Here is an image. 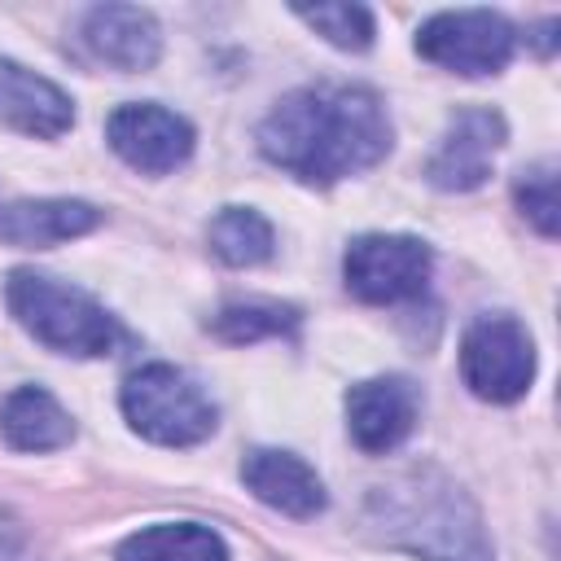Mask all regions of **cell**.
<instances>
[{"label": "cell", "instance_id": "cell-2", "mask_svg": "<svg viewBox=\"0 0 561 561\" xmlns=\"http://www.w3.org/2000/svg\"><path fill=\"white\" fill-rule=\"evenodd\" d=\"M364 526L421 561H495L482 513L469 491L434 465H412L377 482L364 504Z\"/></svg>", "mask_w": 561, "mask_h": 561}, {"label": "cell", "instance_id": "cell-15", "mask_svg": "<svg viewBox=\"0 0 561 561\" xmlns=\"http://www.w3.org/2000/svg\"><path fill=\"white\" fill-rule=\"evenodd\" d=\"M0 438L13 451H57L75 438V421L44 386H18L0 403Z\"/></svg>", "mask_w": 561, "mask_h": 561}, {"label": "cell", "instance_id": "cell-17", "mask_svg": "<svg viewBox=\"0 0 561 561\" xmlns=\"http://www.w3.org/2000/svg\"><path fill=\"white\" fill-rule=\"evenodd\" d=\"M206 241H210L215 259L228 267H254V263L272 259V250H276V232L254 206H224L210 219Z\"/></svg>", "mask_w": 561, "mask_h": 561}, {"label": "cell", "instance_id": "cell-8", "mask_svg": "<svg viewBox=\"0 0 561 561\" xmlns=\"http://www.w3.org/2000/svg\"><path fill=\"white\" fill-rule=\"evenodd\" d=\"M105 140L131 171H145V175H167L184 167L193 153V127L175 110L153 101L118 105L105 118Z\"/></svg>", "mask_w": 561, "mask_h": 561}, {"label": "cell", "instance_id": "cell-3", "mask_svg": "<svg viewBox=\"0 0 561 561\" xmlns=\"http://www.w3.org/2000/svg\"><path fill=\"white\" fill-rule=\"evenodd\" d=\"M4 302L13 311V320L48 351L57 355H75V359H96L110 355L123 342L118 320L83 289L35 272V267H18L4 280Z\"/></svg>", "mask_w": 561, "mask_h": 561}, {"label": "cell", "instance_id": "cell-7", "mask_svg": "<svg viewBox=\"0 0 561 561\" xmlns=\"http://www.w3.org/2000/svg\"><path fill=\"white\" fill-rule=\"evenodd\" d=\"M517 35L513 26L491 9H447L421 22L416 53L451 75H500L513 61Z\"/></svg>", "mask_w": 561, "mask_h": 561}, {"label": "cell", "instance_id": "cell-5", "mask_svg": "<svg viewBox=\"0 0 561 561\" xmlns=\"http://www.w3.org/2000/svg\"><path fill=\"white\" fill-rule=\"evenodd\" d=\"M434 254L421 237L403 232H364L342 254V280L359 302H412L425 294Z\"/></svg>", "mask_w": 561, "mask_h": 561}, {"label": "cell", "instance_id": "cell-4", "mask_svg": "<svg viewBox=\"0 0 561 561\" xmlns=\"http://www.w3.org/2000/svg\"><path fill=\"white\" fill-rule=\"evenodd\" d=\"M123 416L127 425L158 443V447H193L215 434V403L210 394L175 364H145L123 381Z\"/></svg>", "mask_w": 561, "mask_h": 561}, {"label": "cell", "instance_id": "cell-18", "mask_svg": "<svg viewBox=\"0 0 561 561\" xmlns=\"http://www.w3.org/2000/svg\"><path fill=\"white\" fill-rule=\"evenodd\" d=\"M219 342L228 346H245L259 337H294L298 333V307L289 302H267V298H250V302H228L210 316L206 324Z\"/></svg>", "mask_w": 561, "mask_h": 561}, {"label": "cell", "instance_id": "cell-11", "mask_svg": "<svg viewBox=\"0 0 561 561\" xmlns=\"http://www.w3.org/2000/svg\"><path fill=\"white\" fill-rule=\"evenodd\" d=\"M79 44L92 61L110 70H149L162 53V31L149 9L136 4H92L79 22Z\"/></svg>", "mask_w": 561, "mask_h": 561}, {"label": "cell", "instance_id": "cell-12", "mask_svg": "<svg viewBox=\"0 0 561 561\" xmlns=\"http://www.w3.org/2000/svg\"><path fill=\"white\" fill-rule=\"evenodd\" d=\"M241 482H245V491L259 504L285 513L294 522H307V517L324 513V504H329V491H324L320 473L302 456H294V451H276V447L245 451Z\"/></svg>", "mask_w": 561, "mask_h": 561}, {"label": "cell", "instance_id": "cell-21", "mask_svg": "<svg viewBox=\"0 0 561 561\" xmlns=\"http://www.w3.org/2000/svg\"><path fill=\"white\" fill-rule=\"evenodd\" d=\"M552 31H557V22H552V18H548V22H543V26H539V35H535V44H539V48H543V53H552Z\"/></svg>", "mask_w": 561, "mask_h": 561}, {"label": "cell", "instance_id": "cell-16", "mask_svg": "<svg viewBox=\"0 0 561 561\" xmlns=\"http://www.w3.org/2000/svg\"><path fill=\"white\" fill-rule=\"evenodd\" d=\"M114 561H228L224 539L197 522H158L127 535L114 548Z\"/></svg>", "mask_w": 561, "mask_h": 561}, {"label": "cell", "instance_id": "cell-10", "mask_svg": "<svg viewBox=\"0 0 561 561\" xmlns=\"http://www.w3.org/2000/svg\"><path fill=\"white\" fill-rule=\"evenodd\" d=\"M421 421V394L408 377H368L346 390V430L359 451L386 456Z\"/></svg>", "mask_w": 561, "mask_h": 561}, {"label": "cell", "instance_id": "cell-14", "mask_svg": "<svg viewBox=\"0 0 561 561\" xmlns=\"http://www.w3.org/2000/svg\"><path fill=\"white\" fill-rule=\"evenodd\" d=\"M101 224V210L75 197H39V202H9L0 210V241L22 250H44L57 241H75Z\"/></svg>", "mask_w": 561, "mask_h": 561}, {"label": "cell", "instance_id": "cell-13", "mask_svg": "<svg viewBox=\"0 0 561 561\" xmlns=\"http://www.w3.org/2000/svg\"><path fill=\"white\" fill-rule=\"evenodd\" d=\"M0 123L35 140H57L75 123V101L53 79L0 57Z\"/></svg>", "mask_w": 561, "mask_h": 561}, {"label": "cell", "instance_id": "cell-19", "mask_svg": "<svg viewBox=\"0 0 561 561\" xmlns=\"http://www.w3.org/2000/svg\"><path fill=\"white\" fill-rule=\"evenodd\" d=\"M294 13L342 53H364L377 35L373 13L364 4H294Z\"/></svg>", "mask_w": 561, "mask_h": 561}, {"label": "cell", "instance_id": "cell-1", "mask_svg": "<svg viewBox=\"0 0 561 561\" xmlns=\"http://www.w3.org/2000/svg\"><path fill=\"white\" fill-rule=\"evenodd\" d=\"M259 149L272 167L324 188L377 167L390 153V118L368 88H298L259 123Z\"/></svg>", "mask_w": 561, "mask_h": 561}, {"label": "cell", "instance_id": "cell-9", "mask_svg": "<svg viewBox=\"0 0 561 561\" xmlns=\"http://www.w3.org/2000/svg\"><path fill=\"white\" fill-rule=\"evenodd\" d=\"M504 136L508 131H504V118L495 110H486V105L460 110L447 123L438 149L430 153L425 180L434 188H443V193H473V188H482L486 175H491V162H495V153L504 145Z\"/></svg>", "mask_w": 561, "mask_h": 561}, {"label": "cell", "instance_id": "cell-6", "mask_svg": "<svg viewBox=\"0 0 561 561\" xmlns=\"http://www.w3.org/2000/svg\"><path fill=\"white\" fill-rule=\"evenodd\" d=\"M460 377L486 403H513L535 381V342L513 316H478L460 337Z\"/></svg>", "mask_w": 561, "mask_h": 561}, {"label": "cell", "instance_id": "cell-20", "mask_svg": "<svg viewBox=\"0 0 561 561\" xmlns=\"http://www.w3.org/2000/svg\"><path fill=\"white\" fill-rule=\"evenodd\" d=\"M517 210L539 228V237H557V162L543 158L535 167H526L513 184Z\"/></svg>", "mask_w": 561, "mask_h": 561}]
</instances>
